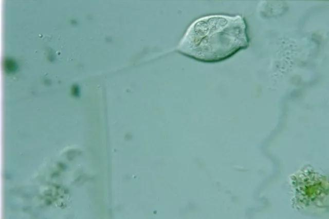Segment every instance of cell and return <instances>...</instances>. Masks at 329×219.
<instances>
[{
	"instance_id": "cell-1",
	"label": "cell",
	"mask_w": 329,
	"mask_h": 219,
	"mask_svg": "<svg viewBox=\"0 0 329 219\" xmlns=\"http://www.w3.org/2000/svg\"><path fill=\"white\" fill-rule=\"evenodd\" d=\"M249 44L247 26L242 16L211 15L194 22L178 48L198 61L214 62L232 56Z\"/></svg>"
}]
</instances>
